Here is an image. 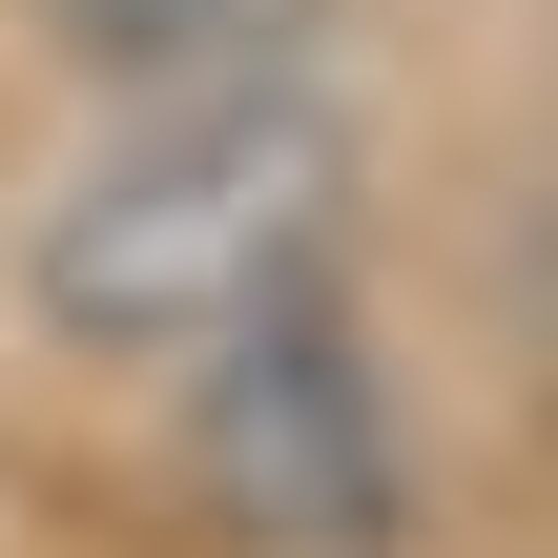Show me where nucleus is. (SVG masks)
Wrapping results in <instances>:
<instances>
[{
	"label": "nucleus",
	"mask_w": 558,
	"mask_h": 558,
	"mask_svg": "<svg viewBox=\"0 0 558 558\" xmlns=\"http://www.w3.org/2000/svg\"><path fill=\"white\" fill-rule=\"evenodd\" d=\"M331 248H352V124L311 83H207V104H124L41 186L21 311L62 352H124L145 373V352L248 331L269 290H331Z\"/></svg>",
	"instance_id": "nucleus-1"
},
{
	"label": "nucleus",
	"mask_w": 558,
	"mask_h": 558,
	"mask_svg": "<svg viewBox=\"0 0 558 558\" xmlns=\"http://www.w3.org/2000/svg\"><path fill=\"white\" fill-rule=\"evenodd\" d=\"M186 497L228 558H393L414 538V435H393L352 290H269L248 331L186 352Z\"/></svg>",
	"instance_id": "nucleus-2"
},
{
	"label": "nucleus",
	"mask_w": 558,
	"mask_h": 558,
	"mask_svg": "<svg viewBox=\"0 0 558 558\" xmlns=\"http://www.w3.org/2000/svg\"><path fill=\"white\" fill-rule=\"evenodd\" d=\"M41 41L104 104H207V83H311L331 0H41Z\"/></svg>",
	"instance_id": "nucleus-3"
}]
</instances>
